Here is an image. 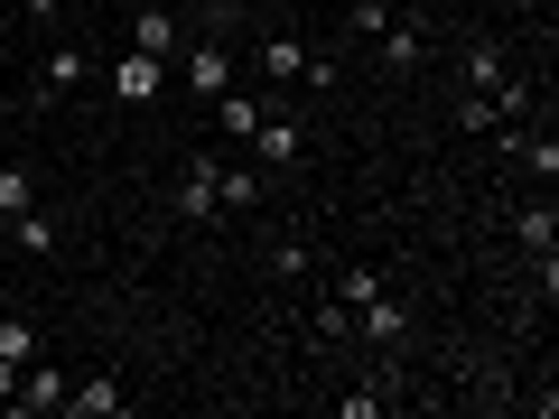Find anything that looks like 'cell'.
I'll return each instance as SVG.
<instances>
[{"mask_svg":"<svg viewBox=\"0 0 559 419\" xmlns=\"http://www.w3.org/2000/svg\"><path fill=\"white\" fill-rule=\"evenodd\" d=\"M261 84L308 94V38H299V28H271V38H261Z\"/></svg>","mask_w":559,"mask_h":419,"instance_id":"1","label":"cell"},{"mask_svg":"<svg viewBox=\"0 0 559 419\" xmlns=\"http://www.w3.org/2000/svg\"><path fill=\"white\" fill-rule=\"evenodd\" d=\"M112 94H121V103H159V94H168V57L121 47V57H112Z\"/></svg>","mask_w":559,"mask_h":419,"instance_id":"2","label":"cell"},{"mask_svg":"<svg viewBox=\"0 0 559 419\" xmlns=\"http://www.w3.org/2000/svg\"><path fill=\"white\" fill-rule=\"evenodd\" d=\"M131 410V392H121L112 373H94V382H66V419H121Z\"/></svg>","mask_w":559,"mask_h":419,"instance_id":"3","label":"cell"},{"mask_svg":"<svg viewBox=\"0 0 559 419\" xmlns=\"http://www.w3.org/2000/svg\"><path fill=\"white\" fill-rule=\"evenodd\" d=\"M224 205H215V159H187L178 168V224H215Z\"/></svg>","mask_w":559,"mask_h":419,"instance_id":"4","label":"cell"},{"mask_svg":"<svg viewBox=\"0 0 559 419\" xmlns=\"http://www.w3.org/2000/svg\"><path fill=\"white\" fill-rule=\"evenodd\" d=\"M224 84H234V47L197 38V47H187V94H224Z\"/></svg>","mask_w":559,"mask_h":419,"instance_id":"5","label":"cell"},{"mask_svg":"<svg viewBox=\"0 0 559 419\" xmlns=\"http://www.w3.org/2000/svg\"><path fill=\"white\" fill-rule=\"evenodd\" d=\"M355 336H364V345H382V355H392V345L411 336V318H401V299H392V289H382V299H364V308H355Z\"/></svg>","mask_w":559,"mask_h":419,"instance_id":"6","label":"cell"},{"mask_svg":"<svg viewBox=\"0 0 559 419\" xmlns=\"http://www.w3.org/2000/svg\"><path fill=\"white\" fill-rule=\"evenodd\" d=\"M242 149H261V168H289L308 140H299V121H289V112H261V131L242 140Z\"/></svg>","mask_w":559,"mask_h":419,"instance_id":"7","label":"cell"},{"mask_svg":"<svg viewBox=\"0 0 559 419\" xmlns=\"http://www.w3.org/2000/svg\"><path fill=\"white\" fill-rule=\"evenodd\" d=\"M373 57H382V75H411V65L429 57V38H419L411 20H392V28H382V38H373Z\"/></svg>","mask_w":559,"mask_h":419,"instance_id":"8","label":"cell"},{"mask_svg":"<svg viewBox=\"0 0 559 419\" xmlns=\"http://www.w3.org/2000/svg\"><path fill=\"white\" fill-rule=\"evenodd\" d=\"M84 75H94V57H84V47H57V57H47V75H38V103H66Z\"/></svg>","mask_w":559,"mask_h":419,"instance_id":"9","label":"cell"},{"mask_svg":"<svg viewBox=\"0 0 559 419\" xmlns=\"http://www.w3.org/2000/svg\"><path fill=\"white\" fill-rule=\"evenodd\" d=\"M131 47H140V57H168V47H178V20H168L159 0H140V10H131Z\"/></svg>","mask_w":559,"mask_h":419,"instance_id":"10","label":"cell"},{"mask_svg":"<svg viewBox=\"0 0 559 419\" xmlns=\"http://www.w3.org/2000/svg\"><path fill=\"white\" fill-rule=\"evenodd\" d=\"M522 252H532V261H540V279H550V252H559V215H550V196L522 205Z\"/></svg>","mask_w":559,"mask_h":419,"instance_id":"11","label":"cell"},{"mask_svg":"<svg viewBox=\"0 0 559 419\" xmlns=\"http://www.w3.org/2000/svg\"><path fill=\"white\" fill-rule=\"evenodd\" d=\"M261 112H271V103H261V94H234V84H224V94H215V121H224V131H234V140H252V131H261Z\"/></svg>","mask_w":559,"mask_h":419,"instance_id":"12","label":"cell"},{"mask_svg":"<svg viewBox=\"0 0 559 419\" xmlns=\"http://www.w3.org/2000/svg\"><path fill=\"white\" fill-rule=\"evenodd\" d=\"M10 242H20V252H57V215H47V205H20V215H10Z\"/></svg>","mask_w":559,"mask_h":419,"instance_id":"13","label":"cell"},{"mask_svg":"<svg viewBox=\"0 0 559 419\" xmlns=\"http://www.w3.org/2000/svg\"><path fill=\"white\" fill-rule=\"evenodd\" d=\"M215 205H261V168H215Z\"/></svg>","mask_w":559,"mask_h":419,"instance_id":"14","label":"cell"},{"mask_svg":"<svg viewBox=\"0 0 559 419\" xmlns=\"http://www.w3.org/2000/svg\"><path fill=\"white\" fill-rule=\"evenodd\" d=\"M457 75H466V94H495V84H503V47H466Z\"/></svg>","mask_w":559,"mask_h":419,"instance_id":"15","label":"cell"},{"mask_svg":"<svg viewBox=\"0 0 559 419\" xmlns=\"http://www.w3.org/2000/svg\"><path fill=\"white\" fill-rule=\"evenodd\" d=\"M308 336H318V345H345V336H355V308H345V299H318V318H308Z\"/></svg>","mask_w":559,"mask_h":419,"instance_id":"16","label":"cell"},{"mask_svg":"<svg viewBox=\"0 0 559 419\" xmlns=\"http://www.w3.org/2000/svg\"><path fill=\"white\" fill-rule=\"evenodd\" d=\"M28 355H38V326H28V318H0V363H10V373H20Z\"/></svg>","mask_w":559,"mask_h":419,"instance_id":"17","label":"cell"},{"mask_svg":"<svg viewBox=\"0 0 559 419\" xmlns=\"http://www.w3.org/2000/svg\"><path fill=\"white\" fill-rule=\"evenodd\" d=\"M382 289H392V279H382V271H364V261H355V271H336V299H345V308L382 299Z\"/></svg>","mask_w":559,"mask_h":419,"instance_id":"18","label":"cell"},{"mask_svg":"<svg viewBox=\"0 0 559 419\" xmlns=\"http://www.w3.org/2000/svg\"><path fill=\"white\" fill-rule=\"evenodd\" d=\"M336 410H345V419H373V410H392V392H382V382H345Z\"/></svg>","mask_w":559,"mask_h":419,"instance_id":"19","label":"cell"},{"mask_svg":"<svg viewBox=\"0 0 559 419\" xmlns=\"http://www.w3.org/2000/svg\"><path fill=\"white\" fill-rule=\"evenodd\" d=\"M392 20H401L392 0H355V10H345V28H355V38H382V28H392Z\"/></svg>","mask_w":559,"mask_h":419,"instance_id":"20","label":"cell"},{"mask_svg":"<svg viewBox=\"0 0 559 419\" xmlns=\"http://www.w3.org/2000/svg\"><path fill=\"white\" fill-rule=\"evenodd\" d=\"M20 205H38V187H28V168H0V215H20Z\"/></svg>","mask_w":559,"mask_h":419,"instance_id":"21","label":"cell"},{"mask_svg":"<svg viewBox=\"0 0 559 419\" xmlns=\"http://www.w3.org/2000/svg\"><path fill=\"white\" fill-rule=\"evenodd\" d=\"M457 131L485 140V131H495V103H485V94H457Z\"/></svg>","mask_w":559,"mask_h":419,"instance_id":"22","label":"cell"},{"mask_svg":"<svg viewBox=\"0 0 559 419\" xmlns=\"http://www.w3.org/2000/svg\"><path fill=\"white\" fill-rule=\"evenodd\" d=\"M28 20H57V0H28Z\"/></svg>","mask_w":559,"mask_h":419,"instance_id":"23","label":"cell"},{"mask_svg":"<svg viewBox=\"0 0 559 419\" xmlns=\"http://www.w3.org/2000/svg\"><path fill=\"white\" fill-rule=\"evenodd\" d=\"M0 149H10V112H0Z\"/></svg>","mask_w":559,"mask_h":419,"instance_id":"24","label":"cell"},{"mask_svg":"<svg viewBox=\"0 0 559 419\" xmlns=\"http://www.w3.org/2000/svg\"><path fill=\"white\" fill-rule=\"evenodd\" d=\"M131 10H140V0H131Z\"/></svg>","mask_w":559,"mask_h":419,"instance_id":"25","label":"cell"},{"mask_svg":"<svg viewBox=\"0 0 559 419\" xmlns=\"http://www.w3.org/2000/svg\"><path fill=\"white\" fill-rule=\"evenodd\" d=\"M0 103H10V94H0Z\"/></svg>","mask_w":559,"mask_h":419,"instance_id":"26","label":"cell"}]
</instances>
